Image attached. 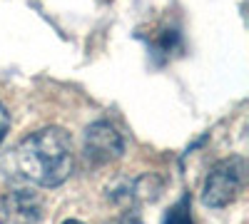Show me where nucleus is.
<instances>
[{"label": "nucleus", "instance_id": "obj_8", "mask_svg": "<svg viewBox=\"0 0 249 224\" xmlns=\"http://www.w3.org/2000/svg\"><path fill=\"white\" fill-rule=\"evenodd\" d=\"M65 224H82V222H77V219H70V222H65Z\"/></svg>", "mask_w": 249, "mask_h": 224}, {"label": "nucleus", "instance_id": "obj_2", "mask_svg": "<svg viewBox=\"0 0 249 224\" xmlns=\"http://www.w3.org/2000/svg\"><path fill=\"white\" fill-rule=\"evenodd\" d=\"M244 182H247V162H244V157L234 155V157L219 159L204 179L202 202L212 209H222L227 205H232V202L239 197V192L244 190Z\"/></svg>", "mask_w": 249, "mask_h": 224}, {"label": "nucleus", "instance_id": "obj_6", "mask_svg": "<svg viewBox=\"0 0 249 224\" xmlns=\"http://www.w3.org/2000/svg\"><path fill=\"white\" fill-rule=\"evenodd\" d=\"M110 224H142V219H140L137 212H124V214H120L117 219H112Z\"/></svg>", "mask_w": 249, "mask_h": 224}, {"label": "nucleus", "instance_id": "obj_1", "mask_svg": "<svg viewBox=\"0 0 249 224\" xmlns=\"http://www.w3.org/2000/svg\"><path fill=\"white\" fill-rule=\"evenodd\" d=\"M10 179L37 187H57L72 174V142L62 127H43L3 157Z\"/></svg>", "mask_w": 249, "mask_h": 224}, {"label": "nucleus", "instance_id": "obj_4", "mask_svg": "<svg viewBox=\"0 0 249 224\" xmlns=\"http://www.w3.org/2000/svg\"><path fill=\"white\" fill-rule=\"evenodd\" d=\"M43 217V197L18 187L0 197V224H37Z\"/></svg>", "mask_w": 249, "mask_h": 224}, {"label": "nucleus", "instance_id": "obj_5", "mask_svg": "<svg viewBox=\"0 0 249 224\" xmlns=\"http://www.w3.org/2000/svg\"><path fill=\"white\" fill-rule=\"evenodd\" d=\"M164 224H192V199L190 194H182L175 205L170 207Z\"/></svg>", "mask_w": 249, "mask_h": 224}, {"label": "nucleus", "instance_id": "obj_3", "mask_svg": "<svg viewBox=\"0 0 249 224\" xmlns=\"http://www.w3.org/2000/svg\"><path fill=\"white\" fill-rule=\"evenodd\" d=\"M122 150H124L122 135L110 122L100 120L85 130V147H82V152H85V159L92 167L110 165V162H115L122 155Z\"/></svg>", "mask_w": 249, "mask_h": 224}, {"label": "nucleus", "instance_id": "obj_7", "mask_svg": "<svg viewBox=\"0 0 249 224\" xmlns=\"http://www.w3.org/2000/svg\"><path fill=\"white\" fill-rule=\"evenodd\" d=\"M8 130H10V115H8V110L3 105H0V142L5 139Z\"/></svg>", "mask_w": 249, "mask_h": 224}]
</instances>
